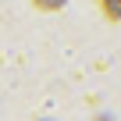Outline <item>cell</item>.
Returning a JSON list of instances; mask_svg holds the SVG:
<instances>
[{
    "label": "cell",
    "mask_w": 121,
    "mask_h": 121,
    "mask_svg": "<svg viewBox=\"0 0 121 121\" xmlns=\"http://www.w3.org/2000/svg\"><path fill=\"white\" fill-rule=\"evenodd\" d=\"M32 4H36L39 11H57L60 4H64V0H32Z\"/></svg>",
    "instance_id": "2"
},
{
    "label": "cell",
    "mask_w": 121,
    "mask_h": 121,
    "mask_svg": "<svg viewBox=\"0 0 121 121\" xmlns=\"http://www.w3.org/2000/svg\"><path fill=\"white\" fill-rule=\"evenodd\" d=\"M100 11L110 22H121V0H100Z\"/></svg>",
    "instance_id": "1"
}]
</instances>
